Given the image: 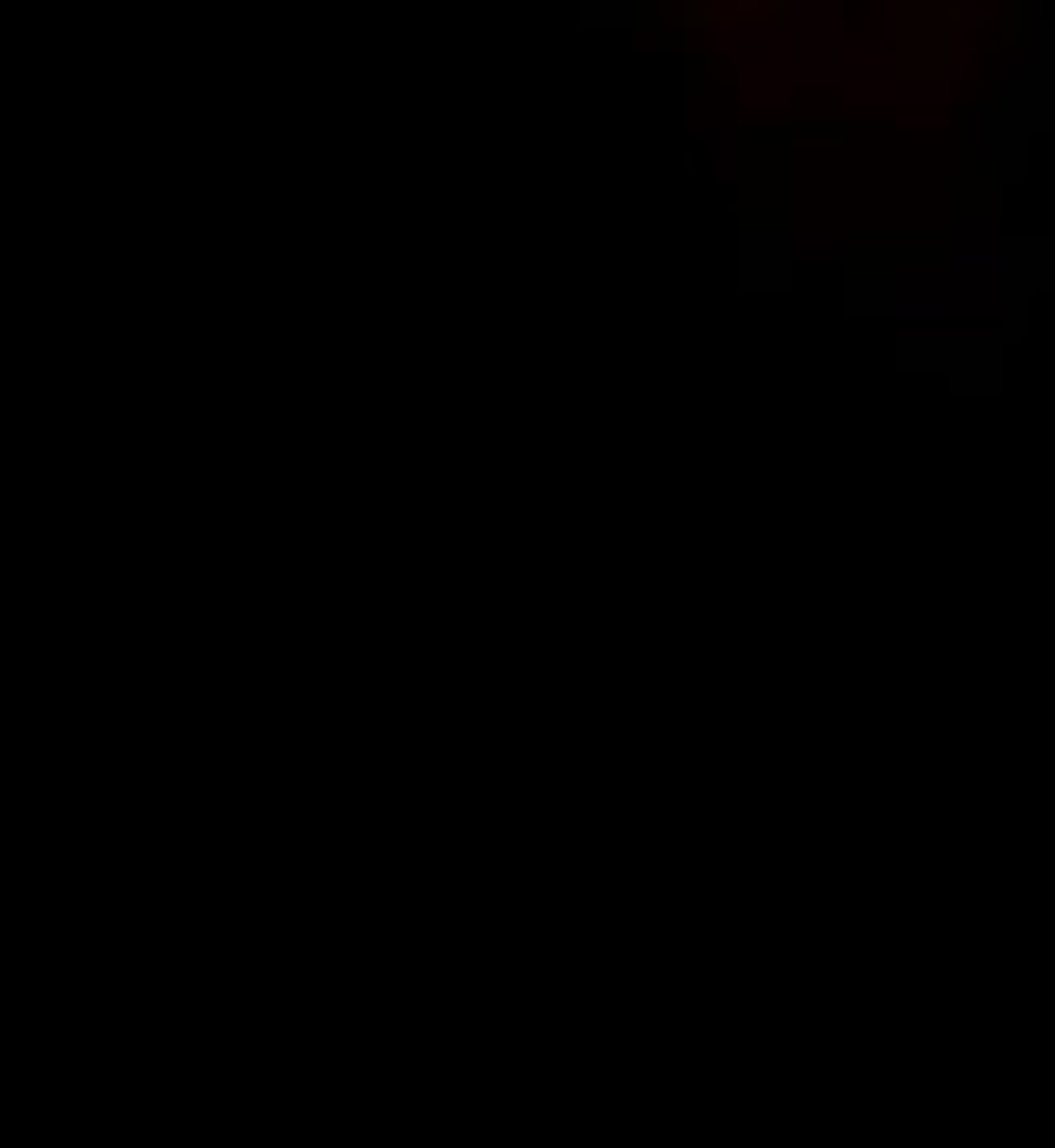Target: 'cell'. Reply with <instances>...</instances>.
<instances>
[{"label":"cell","mask_w":1055,"mask_h":1148,"mask_svg":"<svg viewBox=\"0 0 1055 1148\" xmlns=\"http://www.w3.org/2000/svg\"><path fill=\"white\" fill-rule=\"evenodd\" d=\"M587 27H634L640 20V7H581Z\"/></svg>","instance_id":"cell-2"},{"label":"cell","mask_w":1055,"mask_h":1148,"mask_svg":"<svg viewBox=\"0 0 1055 1148\" xmlns=\"http://www.w3.org/2000/svg\"><path fill=\"white\" fill-rule=\"evenodd\" d=\"M997 179L1009 185V191H1016V185L1029 179V139H1016V146H1009V152L997 159Z\"/></svg>","instance_id":"cell-1"},{"label":"cell","mask_w":1055,"mask_h":1148,"mask_svg":"<svg viewBox=\"0 0 1055 1148\" xmlns=\"http://www.w3.org/2000/svg\"><path fill=\"white\" fill-rule=\"evenodd\" d=\"M950 20H956V27H963V34H983V27H990V20H997V13H990V7H983V0H963V7H956V13H950Z\"/></svg>","instance_id":"cell-3"}]
</instances>
